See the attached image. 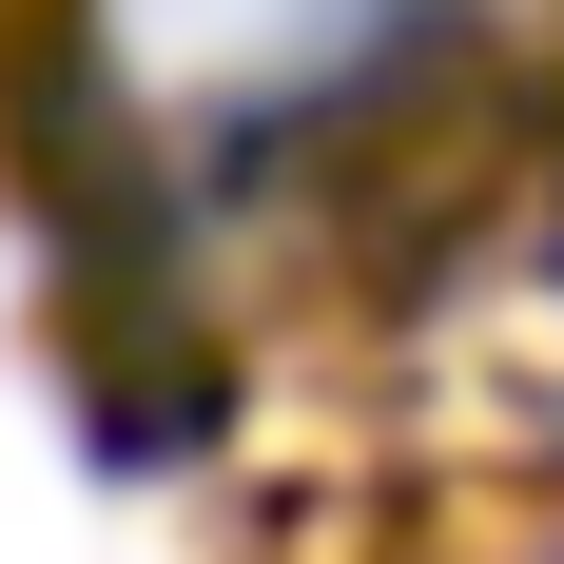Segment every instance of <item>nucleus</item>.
<instances>
[{"instance_id":"nucleus-1","label":"nucleus","mask_w":564,"mask_h":564,"mask_svg":"<svg viewBox=\"0 0 564 564\" xmlns=\"http://www.w3.org/2000/svg\"><path fill=\"white\" fill-rule=\"evenodd\" d=\"M78 20H98V58H137L195 117H292L332 78H370V40L429 0H78Z\"/></svg>"}]
</instances>
